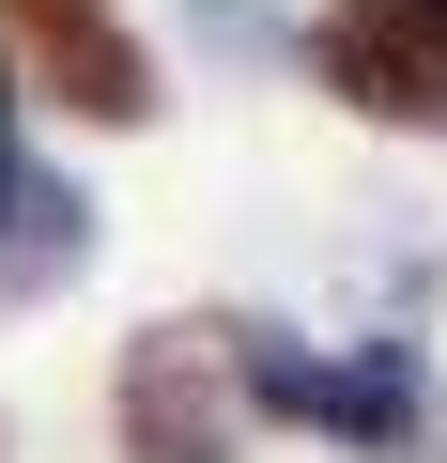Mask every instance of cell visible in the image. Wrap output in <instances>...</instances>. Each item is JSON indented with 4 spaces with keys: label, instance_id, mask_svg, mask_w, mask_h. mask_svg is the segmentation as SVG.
<instances>
[{
    "label": "cell",
    "instance_id": "cell-3",
    "mask_svg": "<svg viewBox=\"0 0 447 463\" xmlns=\"http://www.w3.org/2000/svg\"><path fill=\"white\" fill-rule=\"evenodd\" d=\"M309 78L401 139H447V0H340L309 32Z\"/></svg>",
    "mask_w": 447,
    "mask_h": 463
},
{
    "label": "cell",
    "instance_id": "cell-2",
    "mask_svg": "<svg viewBox=\"0 0 447 463\" xmlns=\"http://www.w3.org/2000/svg\"><path fill=\"white\" fill-rule=\"evenodd\" d=\"M108 417H124V463H232L247 448V386L216 355V325H139Z\"/></svg>",
    "mask_w": 447,
    "mask_h": 463
},
{
    "label": "cell",
    "instance_id": "cell-6",
    "mask_svg": "<svg viewBox=\"0 0 447 463\" xmlns=\"http://www.w3.org/2000/svg\"><path fill=\"white\" fill-rule=\"evenodd\" d=\"M0 185H16V47H0Z\"/></svg>",
    "mask_w": 447,
    "mask_h": 463
},
{
    "label": "cell",
    "instance_id": "cell-5",
    "mask_svg": "<svg viewBox=\"0 0 447 463\" xmlns=\"http://www.w3.org/2000/svg\"><path fill=\"white\" fill-rule=\"evenodd\" d=\"M78 248H93V201H78V185H47V170H16V185H0V294L78 279Z\"/></svg>",
    "mask_w": 447,
    "mask_h": 463
},
{
    "label": "cell",
    "instance_id": "cell-1",
    "mask_svg": "<svg viewBox=\"0 0 447 463\" xmlns=\"http://www.w3.org/2000/svg\"><path fill=\"white\" fill-rule=\"evenodd\" d=\"M216 355H232L247 417H309V432H340V448H370V463H401V448L432 432V371H416L401 340L309 355V340H278V325H216Z\"/></svg>",
    "mask_w": 447,
    "mask_h": 463
},
{
    "label": "cell",
    "instance_id": "cell-4",
    "mask_svg": "<svg viewBox=\"0 0 447 463\" xmlns=\"http://www.w3.org/2000/svg\"><path fill=\"white\" fill-rule=\"evenodd\" d=\"M16 32H32V62L62 78V109H93V124H154V62H139V32L108 16V0H16Z\"/></svg>",
    "mask_w": 447,
    "mask_h": 463
}]
</instances>
